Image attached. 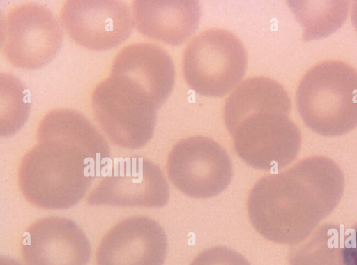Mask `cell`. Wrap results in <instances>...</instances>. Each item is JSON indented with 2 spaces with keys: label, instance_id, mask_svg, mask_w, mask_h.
Segmentation results:
<instances>
[{
  "label": "cell",
  "instance_id": "cell-1",
  "mask_svg": "<svg viewBox=\"0 0 357 265\" xmlns=\"http://www.w3.org/2000/svg\"><path fill=\"white\" fill-rule=\"evenodd\" d=\"M36 136L19 168L22 195L43 209L74 206L110 163L106 139L82 114L69 109L46 114Z\"/></svg>",
  "mask_w": 357,
  "mask_h": 265
},
{
  "label": "cell",
  "instance_id": "cell-2",
  "mask_svg": "<svg viewBox=\"0 0 357 265\" xmlns=\"http://www.w3.org/2000/svg\"><path fill=\"white\" fill-rule=\"evenodd\" d=\"M344 189L343 173L333 160L307 157L260 179L248 196V215L264 238L296 245L335 209Z\"/></svg>",
  "mask_w": 357,
  "mask_h": 265
},
{
  "label": "cell",
  "instance_id": "cell-3",
  "mask_svg": "<svg viewBox=\"0 0 357 265\" xmlns=\"http://www.w3.org/2000/svg\"><path fill=\"white\" fill-rule=\"evenodd\" d=\"M291 104L283 86L266 77L245 80L227 98L225 123L247 165L276 173L296 158L301 136L289 117Z\"/></svg>",
  "mask_w": 357,
  "mask_h": 265
},
{
  "label": "cell",
  "instance_id": "cell-4",
  "mask_svg": "<svg viewBox=\"0 0 357 265\" xmlns=\"http://www.w3.org/2000/svg\"><path fill=\"white\" fill-rule=\"evenodd\" d=\"M305 124L324 136H339L357 126V70L340 61H326L303 77L296 93Z\"/></svg>",
  "mask_w": 357,
  "mask_h": 265
},
{
  "label": "cell",
  "instance_id": "cell-5",
  "mask_svg": "<svg viewBox=\"0 0 357 265\" xmlns=\"http://www.w3.org/2000/svg\"><path fill=\"white\" fill-rule=\"evenodd\" d=\"M91 102L94 117L114 144L138 149L151 138L160 107L130 77L110 70L93 89Z\"/></svg>",
  "mask_w": 357,
  "mask_h": 265
},
{
  "label": "cell",
  "instance_id": "cell-6",
  "mask_svg": "<svg viewBox=\"0 0 357 265\" xmlns=\"http://www.w3.org/2000/svg\"><path fill=\"white\" fill-rule=\"evenodd\" d=\"M248 63L241 40L220 28L202 31L187 45L183 58L185 80L195 92L222 96L240 84Z\"/></svg>",
  "mask_w": 357,
  "mask_h": 265
},
{
  "label": "cell",
  "instance_id": "cell-7",
  "mask_svg": "<svg viewBox=\"0 0 357 265\" xmlns=\"http://www.w3.org/2000/svg\"><path fill=\"white\" fill-rule=\"evenodd\" d=\"M61 21L46 6H15L1 21V50L12 66L25 70L42 68L59 53L63 40Z\"/></svg>",
  "mask_w": 357,
  "mask_h": 265
},
{
  "label": "cell",
  "instance_id": "cell-8",
  "mask_svg": "<svg viewBox=\"0 0 357 265\" xmlns=\"http://www.w3.org/2000/svg\"><path fill=\"white\" fill-rule=\"evenodd\" d=\"M169 179L181 192L194 198H209L231 183L232 163L225 149L215 140L193 136L177 142L167 159Z\"/></svg>",
  "mask_w": 357,
  "mask_h": 265
},
{
  "label": "cell",
  "instance_id": "cell-9",
  "mask_svg": "<svg viewBox=\"0 0 357 265\" xmlns=\"http://www.w3.org/2000/svg\"><path fill=\"white\" fill-rule=\"evenodd\" d=\"M87 198L90 205L159 208L169 199L160 168L142 156L114 159Z\"/></svg>",
  "mask_w": 357,
  "mask_h": 265
},
{
  "label": "cell",
  "instance_id": "cell-10",
  "mask_svg": "<svg viewBox=\"0 0 357 265\" xmlns=\"http://www.w3.org/2000/svg\"><path fill=\"white\" fill-rule=\"evenodd\" d=\"M61 22L72 40L95 51L119 46L135 26L132 8L119 0L66 1Z\"/></svg>",
  "mask_w": 357,
  "mask_h": 265
},
{
  "label": "cell",
  "instance_id": "cell-11",
  "mask_svg": "<svg viewBox=\"0 0 357 265\" xmlns=\"http://www.w3.org/2000/svg\"><path fill=\"white\" fill-rule=\"evenodd\" d=\"M167 248L165 232L155 220L144 215L127 218L102 238L96 265H162Z\"/></svg>",
  "mask_w": 357,
  "mask_h": 265
},
{
  "label": "cell",
  "instance_id": "cell-12",
  "mask_svg": "<svg viewBox=\"0 0 357 265\" xmlns=\"http://www.w3.org/2000/svg\"><path fill=\"white\" fill-rule=\"evenodd\" d=\"M21 255L26 265H87L91 246L73 220L48 217L38 220L24 232Z\"/></svg>",
  "mask_w": 357,
  "mask_h": 265
},
{
  "label": "cell",
  "instance_id": "cell-13",
  "mask_svg": "<svg viewBox=\"0 0 357 265\" xmlns=\"http://www.w3.org/2000/svg\"><path fill=\"white\" fill-rule=\"evenodd\" d=\"M132 10L135 26L142 34L172 45L187 40L201 17L195 0H135Z\"/></svg>",
  "mask_w": 357,
  "mask_h": 265
},
{
  "label": "cell",
  "instance_id": "cell-14",
  "mask_svg": "<svg viewBox=\"0 0 357 265\" xmlns=\"http://www.w3.org/2000/svg\"><path fill=\"white\" fill-rule=\"evenodd\" d=\"M111 70L122 73L140 84L160 107L174 84V68L168 52L148 43H135L121 49L114 57Z\"/></svg>",
  "mask_w": 357,
  "mask_h": 265
},
{
  "label": "cell",
  "instance_id": "cell-15",
  "mask_svg": "<svg viewBox=\"0 0 357 265\" xmlns=\"http://www.w3.org/2000/svg\"><path fill=\"white\" fill-rule=\"evenodd\" d=\"M295 17L303 26V38L312 40L328 36L344 21L347 1H289Z\"/></svg>",
  "mask_w": 357,
  "mask_h": 265
},
{
  "label": "cell",
  "instance_id": "cell-16",
  "mask_svg": "<svg viewBox=\"0 0 357 265\" xmlns=\"http://www.w3.org/2000/svg\"><path fill=\"white\" fill-rule=\"evenodd\" d=\"M190 265H250L240 253L226 247L217 246L200 252Z\"/></svg>",
  "mask_w": 357,
  "mask_h": 265
},
{
  "label": "cell",
  "instance_id": "cell-17",
  "mask_svg": "<svg viewBox=\"0 0 357 265\" xmlns=\"http://www.w3.org/2000/svg\"><path fill=\"white\" fill-rule=\"evenodd\" d=\"M347 232L340 244L338 265H357V222Z\"/></svg>",
  "mask_w": 357,
  "mask_h": 265
},
{
  "label": "cell",
  "instance_id": "cell-18",
  "mask_svg": "<svg viewBox=\"0 0 357 265\" xmlns=\"http://www.w3.org/2000/svg\"><path fill=\"white\" fill-rule=\"evenodd\" d=\"M0 265H23L18 261L7 257L1 256L0 257Z\"/></svg>",
  "mask_w": 357,
  "mask_h": 265
},
{
  "label": "cell",
  "instance_id": "cell-19",
  "mask_svg": "<svg viewBox=\"0 0 357 265\" xmlns=\"http://www.w3.org/2000/svg\"><path fill=\"white\" fill-rule=\"evenodd\" d=\"M351 22L357 30V1H354L351 8Z\"/></svg>",
  "mask_w": 357,
  "mask_h": 265
}]
</instances>
